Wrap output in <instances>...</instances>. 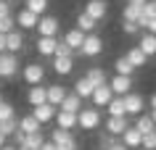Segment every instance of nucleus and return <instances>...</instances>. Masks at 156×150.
I'll list each match as a JSON object with an SVG mask.
<instances>
[{
	"mask_svg": "<svg viewBox=\"0 0 156 150\" xmlns=\"http://www.w3.org/2000/svg\"><path fill=\"white\" fill-rule=\"evenodd\" d=\"M16 16H8V18H0V34H11L16 29Z\"/></svg>",
	"mask_w": 156,
	"mask_h": 150,
	"instance_id": "obj_37",
	"label": "nucleus"
},
{
	"mask_svg": "<svg viewBox=\"0 0 156 150\" xmlns=\"http://www.w3.org/2000/svg\"><path fill=\"white\" fill-rule=\"evenodd\" d=\"M61 111H72V113H80L82 111V98L77 95V92H69L66 100L61 103Z\"/></svg>",
	"mask_w": 156,
	"mask_h": 150,
	"instance_id": "obj_28",
	"label": "nucleus"
},
{
	"mask_svg": "<svg viewBox=\"0 0 156 150\" xmlns=\"http://www.w3.org/2000/svg\"><path fill=\"white\" fill-rule=\"evenodd\" d=\"M66 95H69V90H66L64 84H50L48 87V103L56 105V108H61V103L66 100Z\"/></svg>",
	"mask_w": 156,
	"mask_h": 150,
	"instance_id": "obj_17",
	"label": "nucleus"
},
{
	"mask_svg": "<svg viewBox=\"0 0 156 150\" xmlns=\"http://www.w3.org/2000/svg\"><path fill=\"white\" fill-rule=\"evenodd\" d=\"M111 100H114V90H111L108 84H101V87H95V92H93L90 103L95 105V108H106Z\"/></svg>",
	"mask_w": 156,
	"mask_h": 150,
	"instance_id": "obj_7",
	"label": "nucleus"
},
{
	"mask_svg": "<svg viewBox=\"0 0 156 150\" xmlns=\"http://www.w3.org/2000/svg\"><path fill=\"white\" fill-rule=\"evenodd\" d=\"M95 26H98V21H95L93 16H87L85 11L77 16V29H82L85 34H93V32H95Z\"/></svg>",
	"mask_w": 156,
	"mask_h": 150,
	"instance_id": "obj_29",
	"label": "nucleus"
},
{
	"mask_svg": "<svg viewBox=\"0 0 156 150\" xmlns=\"http://www.w3.org/2000/svg\"><path fill=\"white\" fill-rule=\"evenodd\" d=\"M85 76H87V79H90V82L95 84V87H101V84H108V79H106V71H103L101 66H90Z\"/></svg>",
	"mask_w": 156,
	"mask_h": 150,
	"instance_id": "obj_31",
	"label": "nucleus"
},
{
	"mask_svg": "<svg viewBox=\"0 0 156 150\" xmlns=\"http://www.w3.org/2000/svg\"><path fill=\"white\" fill-rule=\"evenodd\" d=\"M127 3H146V0H127Z\"/></svg>",
	"mask_w": 156,
	"mask_h": 150,
	"instance_id": "obj_54",
	"label": "nucleus"
},
{
	"mask_svg": "<svg viewBox=\"0 0 156 150\" xmlns=\"http://www.w3.org/2000/svg\"><path fill=\"white\" fill-rule=\"evenodd\" d=\"M101 53H103V40H101L95 32L87 34L85 42H82V48H80V55H85V58H95V55H101Z\"/></svg>",
	"mask_w": 156,
	"mask_h": 150,
	"instance_id": "obj_5",
	"label": "nucleus"
},
{
	"mask_svg": "<svg viewBox=\"0 0 156 150\" xmlns=\"http://www.w3.org/2000/svg\"><path fill=\"white\" fill-rule=\"evenodd\" d=\"M108 150H130V148H127V145H124L122 140H116V142H114V145H111Z\"/></svg>",
	"mask_w": 156,
	"mask_h": 150,
	"instance_id": "obj_46",
	"label": "nucleus"
},
{
	"mask_svg": "<svg viewBox=\"0 0 156 150\" xmlns=\"http://www.w3.org/2000/svg\"><path fill=\"white\" fill-rule=\"evenodd\" d=\"M19 150H34V148H29V145H21V148H19Z\"/></svg>",
	"mask_w": 156,
	"mask_h": 150,
	"instance_id": "obj_53",
	"label": "nucleus"
},
{
	"mask_svg": "<svg viewBox=\"0 0 156 150\" xmlns=\"http://www.w3.org/2000/svg\"><path fill=\"white\" fill-rule=\"evenodd\" d=\"M5 3H16V0H5Z\"/></svg>",
	"mask_w": 156,
	"mask_h": 150,
	"instance_id": "obj_56",
	"label": "nucleus"
},
{
	"mask_svg": "<svg viewBox=\"0 0 156 150\" xmlns=\"http://www.w3.org/2000/svg\"><path fill=\"white\" fill-rule=\"evenodd\" d=\"M122 142H124V145H127L130 150L140 148V145H143V132H138L135 126H127V132L122 134Z\"/></svg>",
	"mask_w": 156,
	"mask_h": 150,
	"instance_id": "obj_20",
	"label": "nucleus"
},
{
	"mask_svg": "<svg viewBox=\"0 0 156 150\" xmlns=\"http://www.w3.org/2000/svg\"><path fill=\"white\" fill-rule=\"evenodd\" d=\"M21 76H24V82L29 84V87L42 84V79H45V66L37 63V61H32V63H27V66L21 68Z\"/></svg>",
	"mask_w": 156,
	"mask_h": 150,
	"instance_id": "obj_4",
	"label": "nucleus"
},
{
	"mask_svg": "<svg viewBox=\"0 0 156 150\" xmlns=\"http://www.w3.org/2000/svg\"><path fill=\"white\" fill-rule=\"evenodd\" d=\"M27 103H29L32 108L42 105V103H48V87H42V84L29 87V92H27Z\"/></svg>",
	"mask_w": 156,
	"mask_h": 150,
	"instance_id": "obj_15",
	"label": "nucleus"
},
{
	"mask_svg": "<svg viewBox=\"0 0 156 150\" xmlns=\"http://www.w3.org/2000/svg\"><path fill=\"white\" fill-rule=\"evenodd\" d=\"M50 142H56L58 150H80V142H77V137H74L72 132H66V129H53V134H50Z\"/></svg>",
	"mask_w": 156,
	"mask_h": 150,
	"instance_id": "obj_1",
	"label": "nucleus"
},
{
	"mask_svg": "<svg viewBox=\"0 0 156 150\" xmlns=\"http://www.w3.org/2000/svg\"><path fill=\"white\" fill-rule=\"evenodd\" d=\"M143 5L146 3H127L122 11V18L124 21H140V16H143Z\"/></svg>",
	"mask_w": 156,
	"mask_h": 150,
	"instance_id": "obj_23",
	"label": "nucleus"
},
{
	"mask_svg": "<svg viewBox=\"0 0 156 150\" xmlns=\"http://www.w3.org/2000/svg\"><path fill=\"white\" fill-rule=\"evenodd\" d=\"M48 0H24V8H29L32 13H37V16H45V11H48Z\"/></svg>",
	"mask_w": 156,
	"mask_h": 150,
	"instance_id": "obj_32",
	"label": "nucleus"
},
{
	"mask_svg": "<svg viewBox=\"0 0 156 150\" xmlns=\"http://www.w3.org/2000/svg\"><path fill=\"white\" fill-rule=\"evenodd\" d=\"M135 129L143 132V134L156 132V124H154V118H151V113H140V116H135Z\"/></svg>",
	"mask_w": 156,
	"mask_h": 150,
	"instance_id": "obj_27",
	"label": "nucleus"
},
{
	"mask_svg": "<svg viewBox=\"0 0 156 150\" xmlns=\"http://www.w3.org/2000/svg\"><path fill=\"white\" fill-rule=\"evenodd\" d=\"M24 145H29V148L40 150L42 145H45V137H42V132H34V134H27V142Z\"/></svg>",
	"mask_w": 156,
	"mask_h": 150,
	"instance_id": "obj_36",
	"label": "nucleus"
},
{
	"mask_svg": "<svg viewBox=\"0 0 156 150\" xmlns=\"http://www.w3.org/2000/svg\"><path fill=\"white\" fill-rule=\"evenodd\" d=\"M58 29H61V18L58 16H40V24H37V34L40 37H58Z\"/></svg>",
	"mask_w": 156,
	"mask_h": 150,
	"instance_id": "obj_6",
	"label": "nucleus"
},
{
	"mask_svg": "<svg viewBox=\"0 0 156 150\" xmlns=\"http://www.w3.org/2000/svg\"><path fill=\"white\" fill-rule=\"evenodd\" d=\"M85 37H87V34H85L82 29H77V26H72V29H69V32L64 34V42H66V45H69V48H74V50H77V53H80V48H82Z\"/></svg>",
	"mask_w": 156,
	"mask_h": 150,
	"instance_id": "obj_18",
	"label": "nucleus"
},
{
	"mask_svg": "<svg viewBox=\"0 0 156 150\" xmlns=\"http://www.w3.org/2000/svg\"><path fill=\"white\" fill-rule=\"evenodd\" d=\"M74 92H77L82 100H90V98H93V92H95V84H93L87 76H80V79L74 82Z\"/></svg>",
	"mask_w": 156,
	"mask_h": 150,
	"instance_id": "obj_19",
	"label": "nucleus"
},
{
	"mask_svg": "<svg viewBox=\"0 0 156 150\" xmlns=\"http://www.w3.org/2000/svg\"><path fill=\"white\" fill-rule=\"evenodd\" d=\"M114 68H116V74H122V76H132V71H135V66L127 61V55H124V58H116Z\"/></svg>",
	"mask_w": 156,
	"mask_h": 150,
	"instance_id": "obj_33",
	"label": "nucleus"
},
{
	"mask_svg": "<svg viewBox=\"0 0 156 150\" xmlns=\"http://www.w3.org/2000/svg\"><path fill=\"white\" fill-rule=\"evenodd\" d=\"M138 48L146 53L148 58L151 55H156V34H151V32H146V34H140V42H138Z\"/></svg>",
	"mask_w": 156,
	"mask_h": 150,
	"instance_id": "obj_25",
	"label": "nucleus"
},
{
	"mask_svg": "<svg viewBox=\"0 0 156 150\" xmlns=\"http://www.w3.org/2000/svg\"><path fill=\"white\" fill-rule=\"evenodd\" d=\"M108 116H127V108H124V98L122 95H114V100L106 105Z\"/></svg>",
	"mask_w": 156,
	"mask_h": 150,
	"instance_id": "obj_30",
	"label": "nucleus"
},
{
	"mask_svg": "<svg viewBox=\"0 0 156 150\" xmlns=\"http://www.w3.org/2000/svg\"><path fill=\"white\" fill-rule=\"evenodd\" d=\"M72 68H74V58H61V55L53 58V71H56L58 76H69Z\"/></svg>",
	"mask_w": 156,
	"mask_h": 150,
	"instance_id": "obj_22",
	"label": "nucleus"
},
{
	"mask_svg": "<svg viewBox=\"0 0 156 150\" xmlns=\"http://www.w3.org/2000/svg\"><path fill=\"white\" fill-rule=\"evenodd\" d=\"M98 126H101V108L90 105V108L80 111V129H85V132H95Z\"/></svg>",
	"mask_w": 156,
	"mask_h": 150,
	"instance_id": "obj_2",
	"label": "nucleus"
},
{
	"mask_svg": "<svg viewBox=\"0 0 156 150\" xmlns=\"http://www.w3.org/2000/svg\"><path fill=\"white\" fill-rule=\"evenodd\" d=\"M151 118H154V124H156V108H151Z\"/></svg>",
	"mask_w": 156,
	"mask_h": 150,
	"instance_id": "obj_52",
	"label": "nucleus"
},
{
	"mask_svg": "<svg viewBox=\"0 0 156 150\" xmlns=\"http://www.w3.org/2000/svg\"><path fill=\"white\" fill-rule=\"evenodd\" d=\"M0 53H8V40H5V34H0Z\"/></svg>",
	"mask_w": 156,
	"mask_h": 150,
	"instance_id": "obj_45",
	"label": "nucleus"
},
{
	"mask_svg": "<svg viewBox=\"0 0 156 150\" xmlns=\"http://www.w3.org/2000/svg\"><path fill=\"white\" fill-rule=\"evenodd\" d=\"M8 118H16V108L11 105L8 100L0 103V121H8Z\"/></svg>",
	"mask_w": 156,
	"mask_h": 150,
	"instance_id": "obj_35",
	"label": "nucleus"
},
{
	"mask_svg": "<svg viewBox=\"0 0 156 150\" xmlns=\"http://www.w3.org/2000/svg\"><path fill=\"white\" fill-rule=\"evenodd\" d=\"M116 142V137L114 134H108V132H101V137H98V150H108L111 145Z\"/></svg>",
	"mask_w": 156,
	"mask_h": 150,
	"instance_id": "obj_38",
	"label": "nucleus"
},
{
	"mask_svg": "<svg viewBox=\"0 0 156 150\" xmlns=\"http://www.w3.org/2000/svg\"><path fill=\"white\" fill-rule=\"evenodd\" d=\"M148 32L156 34V18H151V21H148Z\"/></svg>",
	"mask_w": 156,
	"mask_h": 150,
	"instance_id": "obj_47",
	"label": "nucleus"
},
{
	"mask_svg": "<svg viewBox=\"0 0 156 150\" xmlns=\"http://www.w3.org/2000/svg\"><path fill=\"white\" fill-rule=\"evenodd\" d=\"M0 103H3V92H0Z\"/></svg>",
	"mask_w": 156,
	"mask_h": 150,
	"instance_id": "obj_55",
	"label": "nucleus"
},
{
	"mask_svg": "<svg viewBox=\"0 0 156 150\" xmlns=\"http://www.w3.org/2000/svg\"><path fill=\"white\" fill-rule=\"evenodd\" d=\"M40 150H58V148H56V142H45Z\"/></svg>",
	"mask_w": 156,
	"mask_h": 150,
	"instance_id": "obj_48",
	"label": "nucleus"
},
{
	"mask_svg": "<svg viewBox=\"0 0 156 150\" xmlns=\"http://www.w3.org/2000/svg\"><path fill=\"white\" fill-rule=\"evenodd\" d=\"M13 140H16V148H21V145L27 142V132H21V129H19V132L13 134Z\"/></svg>",
	"mask_w": 156,
	"mask_h": 150,
	"instance_id": "obj_44",
	"label": "nucleus"
},
{
	"mask_svg": "<svg viewBox=\"0 0 156 150\" xmlns=\"http://www.w3.org/2000/svg\"><path fill=\"white\" fill-rule=\"evenodd\" d=\"M56 55H61V58H74V55H77V50H74V48H69V45H66V42L61 40V42H58Z\"/></svg>",
	"mask_w": 156,
	"mask_h": 150,
	"instance_id": "obj_39",
	"label": "nucleus"
},
{
	"mask_svg": "<svg viewBox=\"0 0 156 150\" xmlns=\"http://www.w3.org/2000/svg\"><path fill=\"white\" fill-rule=\"evenodd\" d=\"M143 18H146V21L156 18V0H146V5H143Z\"/></svg>",
	"mask_w": 156,
	"mask_h": 150,
	"instance_id": "obj_40",
	"label": "nucleus"
},
{
	"mask_svg": "<svg viewBox=\"0 0 156 150\" xmlns=\"http://www.w3.org/2000/svg\"><path fill=\"white\" fill-rule=\"evenodd\" d=\"M56 113H58V108H56V105H50V103H42V105H37V108H32V116L37 118L40 124L56 121Z\"/></svg>",
	"mask_w": 156,
	"mask_h": 150,
	"instance_id": "obj_12",
	"label": "nucleus"
},
{
	"mask_svg": "<svg viewBox=\"0 0 156 150\" xmlns=\"http://www.w3.org/2000/svg\"><path fill=\"white\" fill-rule=\"evenodd\" d=\"M151 108H156V92L151 95Z\"/></svg>",
	"mask_w": 156,
	"mask_h": 150,
	"instance_id": "obj_50",
	"label": "nucleus"
},
{
	"mask_svg": "<svg viewBox=\"0 0 156 150\" xmlns=\"http://www.w3.org/2000/svg\"><path fill=\"white\" fill-rule=\"evenodd\" d=\"M16 24L21 26V29H37L40 16H37V13H32L29 8H21V11H16Z\"/></svg>",
	"mask_w": 156,
	"mask_h": 150,
	"instance_id": "obj_14",
	"label": "nucleus"
},
{
	"mask_svg": "<svg viewBox=\"0 0 156 150\" xmlns=\"http://www.w3.org/2000/svg\"><path fill=\"white\" fill-rule=\"evenodd\" d=\"M19 129H21V132H27V134H34V132H42V124L32 116V113H27V116L19 118Z\"/></svg>",
	"mask_w": 156,
	"mask_h": 150,
	"instance_id": "obj_21",
	"label": "nucleus"
},
{
	"mask_svg": "<svg viewBox=\"0 0 156 150\" xmlns=\"http://www.w3.org/2000/svg\"><path fill=\"white\" fill-rule=\"evenodd\" d=\"M0 148H5V134L0 132Z\"/></svg>",
	"mask_w": 156,
	"mask_h": 150,
	"instance_id": "obj_49",
	"label": "nucleus"
},
{
	"mask_svg": "<svg viewBox=\"0 0 156 150\" xmlns=\"http://www.w3.org/2000/svg\"><path fill=\"white\" fill-rule=\"evenodd\" d=\"M5 40H8V53H21L24 50V34L19 32V29H13L11 34H5Z\"/></svg>",
	"mask_w": 156,
	"mask_h": 150,
	"instance_id": "obj_24",
	"label": "nucleus"
},
{
	"mask_svg": "<svg viewBox=\"0 0 156 150\" xmlns=\"http://www.w3.org/2000/svg\"><path fill=\"white\" fill-rule=\"evenodd\" d=\"M0 132L5 137H13L19 132V118H8V121H0Z\"/></svg>",
	"mask_w": 156,
	"mask_h": 150,
	"instance_id": "obj_34",
	"label": "nucleus"
},
{
	"mask_svg": "<svg viewBox=\"0 0 156 150\" xmlns=\"http://www.w3.org/2000/svg\"><path fill=\"white\" fill-rule=\"evenodd\" d=\"M143 150H156V132H148L143 134V145H140Z\"/></svg>",
	"mask_w": 156,
	"mask_h": 150,
	"instance_id": "obj_42",
	"label": "nucleus"
},
{
	"mask_svg": "<svg viewBox=\"0 0 156 150\" xmlns=\"http://www.w3.org/2000/svg\"><path fill=\"white\" fill-rule=\"evenodd\" d=\"M108 87L114 90V95H127V92H132V76H122V74H116L108 79Z\"/></svg>",
	"mask_w": 156,
	"mask_h": 150,
	"instance_id": "obj_13",
	"label": "nucleus"
},
{
	"mask_svg": "<svg viewBox=\"0 0 156 150\" xmlns=\"http://www.w3.org/2000/svg\"><path fill=\"white\" fill-rule=\"evenodd\" d=\"M122 32L127 34V37H132V34L140 32V24H138V21H122Z\"/></svg>",
	"mask_w": 156,
	"mask_h": 150,
	"instance_id": "obj_41",
	"label": "nucleus"
},
{
	"mask_svg": "<svg viewBox=\"0 0 156 150\" xmlns=\"http://www.w3.org/2000/svg\"><path fill=\"white\" fill-rule=\"evenodd\" d=\"M143 105H146L143 95H138V92H127V95H124V108H127V116H140V113H143Z\"/></svg>",
	"mask_w": 156,
	"mask_h": 150,
	"instance_id": "obj_10",
	"label": "nucleus"
},
{
	"mask_svg": "<svg viewBox=\"0 0 156 150\" xmlns=\"http://www.w3.org/2000/svg\"><path fill=\"white\" fill-rule=\"evenodd\" d=\"M127 116H108L106 118V132L114 134V137H122L124 132H127Z\"/></svg>",
	"mask_w": 156,
	"mask_h": 150,
	"instance_id": "obj_16",
	"label": "nucleus"
},
{
	"mask_svg": "<svg viewBox=\"0 0 156 150\" xmlns=\"http://www.w3.org/2000/svg\"><path fill=\"white\" fill-rule=\"evenodd\" d=\"M127 61H130V63H132L135 68H143V66L148 63V55L138 48V45H135V48H130V50H127Z\"/></svg>",
	"mask_w": 156,
	"mask_h": 150,
	"instance_id": "obj_26",
	"label": "nucleus"
},
{
	"mask_svg": "<svg viewBox=\"0 0 156 150\" xmlns=\"http://www.w3.org/2000/svg\"><path fill=\"white\" fill-rule=\"evenodd\" d=\"M8 16H13V13H11V3L0 0V18H8Z\"/></svg>",
	"mask_w": 156,
	"mask_h": 150,
	"instance_id": "obj_43",
	"label": "nucleus"
},
{
	"mask_svg": "<svg viewBox=\"0 0 156 150\" xmlns=\"http://www.w3.org/2000/svg\"><path fill=\"white\" fill-rule=\"evenodd\" d=\"M34 48H37V53H40V55H45V58H56L58 37H37Z\"/></svg>",
	"mask_w": 156,
	"mask_h": 150,
	"instance_id": "obj_8",
	"label": "nucleus"
},
{
	"mask_svg": "<svg viewBox=\"0 0 156 150\" xmlns=\"http://www.w3.org/2000/svg\"><path fill=\"white\" fill-rule=\"evenodd\" d=\"M56 126H58V129L72 132L74 126H80V113H72V111H61V108H58V113H56Z\"/></svg>",
	"mask_w": 156,
	"mask_h": 150,
	"instance_id": "obj_9",
	"label": "nucleus"
},
{
	"mask_svg": "<svg viewBox=\"0 0 156 150\" xmlns=\"http://www.w3.org/2000/svg\"><path fill=\"white\" fill-rule=\"evenodd\" d=\"M19 68L21 66L16 53H0V79H13Z\"/></svg>",
	"mask_w": 156,
	"mask_h": 150,
	"instance_id": "obj_3",
	"label": "nucleus"
},
{
	"mask_svg": "<svg viewBox=\"0 0 156 150\" xmlns=\"http://www.w3.org/2000/svg\"><path fill=\"white\" fill-rule=\"evenodd\" d=\"M0 150H19L16 145H5V148H0Z\"/></svg>",
	"mask_w": 156,
	"mask_h": 150,
	"instance_id": "obj_51",
	"label": "nucleus"
},
{
	"mask_svg": "<svg viewBox=\"0 0 156 150\" xmlns=\"http://www.w3.org/2000/svg\"><path fill=\"white\" fill-rule=\"evenodd\" d=\"M85 13L93 16L95 21L106 18V13H108V0H87V3H85Z\"/></svg>",
	"mask_w": 156,
	"mask_h": 150,
	"instance_id": "obj_11",
	"label": "nucleus"
}]
</instances>
